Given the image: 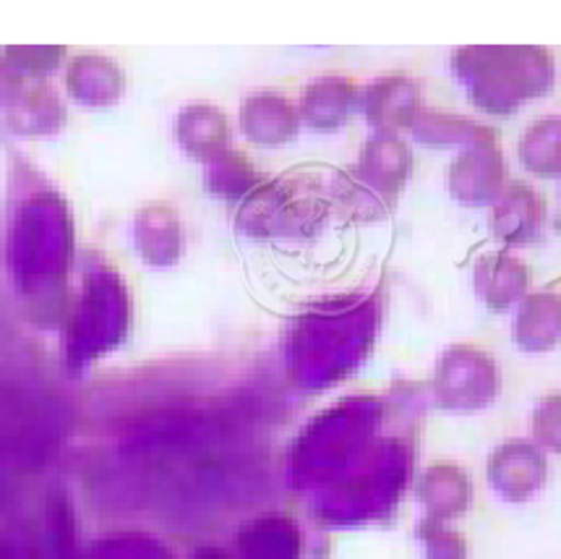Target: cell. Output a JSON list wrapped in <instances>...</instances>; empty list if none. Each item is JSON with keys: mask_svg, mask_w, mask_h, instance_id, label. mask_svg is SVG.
Returning <instances> with one entry per match:
<instances>
[{"mask_svg": "<svg viewBox=\"0 0 561 559\" xmlns=\"http://www.w3.org/2000/svg\"><path fill=\"white\" fill-rule=\"evenodd\" d=\"M543 223V202L525 183H512L496 196L491 209V233L504 243H528Z\"/></svg>", "mask_w": 561, "mask_h": 559, "instance_id": "cell-6", "label": "cell"}, {"mask_svg": "<svg viewBox=\"0 0 561 559\" xmlns=\"http://www.w3.org/2000/svg\"><path fill=\"white\" fill-rule=\"evenodd\" d=\"M410 166L413 160H410L408 147L397 136H374L360 149L358 173L376 194L394 196L408 181Z\"/></svg>", "mask_w": 561, "mask_h": 559, "instance_id": "cell-9", "label": "cell"}, {"mask_svg": "<svg viewBox=\"0 0 561 559\" xmlns=\"http://www.w3.org/2000/svg\"><path fill=\"white\" fill-rule=\"evenodd\" d=\"M183 145L194 155L211 152V149L222 147L225 141V118L215 113L211 107H194V111L183 115Z\"/></svg>", "mask_w": 561, "mask_h": 559, "instance_id": "cell-16", "label": "cell"}, {"mask_svg": "<svg viewBox=\"0 0 561 559\" xmlns=\"http://www.w3.org/2000/svg\"><path fill=\"white\" fill-rule=\"evenodd\" d=\"M355 84L345 77H327L313 81L306 90L304 102H300V113H304L306 124L319 128V132H332L340 128L351 115L355 105Z\"/></svg>", "mask_w": 561, "mask_h": 559, "instance_id": "cell-11", "label": "cell"}, {"mask_svg": "<svg viewBox=\"0 0 561 559\" xmlns=\"http://www.w3.org/2000/svg\"><path fill=\"white\" fill-rule=\"evenodd\" d=\"M419 538L426 559H468V541L460 531H451L442 521H426L419 526Z\"/></svg>", "mask_w": 561, "mask_h": 559, "instance_id": "cell-17", "label": "cell"}, {"mask_svg": "<svg viewBox=\"0 0 561 559\" xmlns=\"http://www.w3.org/2000/svg\"><path fill=\"white\" fill-rule=\"evenodd\" d=\"M496 364L481 347L455 345L436 364L434 395L447 411H481L496 398Z\"/></svg>", "mask_w": 561, "mask_h": 559, "instance_id": "cell-2", "label": "cell"}, {"mask_svg": "<svg viewBox=\"0 0 561 559\" xmlns=\"http://www.w3.org/2000/svg\"><path fill=\"white\" fill-rule=\"evenodd\" d=\"M528 267L519 259L506 254V251L485 254L478 259L473 267L476 293L494 311H504L515 301H519L525 296V290H528Z\"/></svg>", "mask_w": 561, "mask_h": 559, "instance_id": "cell-8", "label": "cell"}, {"mask_svg": "<svg viewBox=\"0 0 561 559\" xmlns=\"http://www.w3.org/2000/svg\"><path fill=\"white\" fill-rule=\"evenodd\" d=\"M530 426L533 440L540 449L561 455V392H551L538 400Z\"/></svg>", "mask_w": 561, "mask_h": 559, "instance_id": "cell-18", "label": "cell"}, {"mask_svg": "<svg viewBox=\"0 0 561 559\" xmlns=\"http://www.w3.org/2000/svg\"><path fill=\"white\" fill-rule=\"evenodd\" d=\"M519 160L540 179L561 175V115H549L528 126L519 139Z\"/></svg>", "mask_w": 561, "mask_h": 559, "instance_id": "cell-13", "label": "cell"}, {"mask_svg": "<svg viewBox=\"0 0 561 559\" xmlns=\"http://www.w3.org/2000/svg\"><path fill=\"white\" fill-rule=\"evenodd\" d=\"M364 113L376 136H397L421 115V90L410 77H385L364 94Z\"/></svg>", "mask_w": 561, "mask_h": 559, "instance_id": "cell-5", "label": "cell"}, {"mask_svg": "<svg viewBox=\"0 0 561 559\" xmlns=\"http://www.w3.org/2000/svg\"><path fill=\"white\" fill-rule=\"evenodd\" d=\"M245 134L262 145H279L296 134L298 118L293 105L277 94H259L245 102L243 111Z\"/></svg>", "mask_w": 561, "mask_h": 559, "instance_id": "cell-12", "label": "cell"}, {"mask_svg": "<svg viewBox=\"0 0 561 559\" xmlns=\"http://www.w3.org/2000/svg\"><path fill=\"white\" fill-rule=\"evenodd\" d=\"M413 132L426 145H478L494 136L485 126H478L473 121H465L460 115H447L436 111H421L415 118Z\"/></svg>", "mask_w": 561, "mask_h": 559, "instance_id": "cell-15", "label": "cell"}, {"mask_svg": "<svg viewBox=\"0 0 561 559\" xmlns=\"http://www.w3.org/2000/svg\"><path fill=\"white\" fill-rule=\"evenodd\" d=\"M549 479V460L536 442L510 440L489 460V481L506 502H528Z\"/></svg>", "mask_w": 561, "mask_h": 559, "instance_id": "cell-3", "label": "cell"}, {"mask_svg": "<svg viewBox=\"0 0 561 559\" xmlns=\"http://www.w3.org/2000/svg\"><path fill=\"white\" fill-rule=\"evenodd\" d=\"M504 157L496 136L470 145L447 170V186L465 204H489L504 191Z\"/></svg>", "mask_w": 561, "mask_h": 559, "instance_id": "cell-4", "label": "cell"}, {"mask_svg": "<svg viewBox=\"0 0 561 559\" xmlns=\"http://www.w3.org/2000/svg\"><path fill=\"white\" fill-rule=\"evenodd\" d=\"M419 500L431 521L447 523L468 513L473 500V483L455 463H434L419 483Z\"/></svg>", "mask_w": 561, "mask_h": 559, "instance_id": "cell-7", "label": "cell"}, {"mask_svg": "<svg viewBox=\"0 0 561 559\" xmlns=\"http://www.w3.org/2000/svg\"><path fill=\"white\" fill-rule=\"evenodd\" d=\"M245 555L251 559H298L300 531L285 517H266L243 531Z\"/></svg>", "mask_w": 561, "mask_h": 559, "instance_id": "cell-14", "label": "cell"}, {"mask_svg": "<svg viewBox=\"0 0 561 559\" xmlns=\"http://www.w3.org/2000/svg\"><path fill=\"white\" fill-rule=\"evenodd\" d=\"M515 340L523 351L546 353L561 340V296L533 293L523 301L515 322Z\"/></svg>", "mask_w": 561, "mask_h": 559, "instance_id": "cell-10", "label": "cell"}, {"mask_svg": "<svg viewBox=\"0 0 561 559\" xmlns=\"http://www.w3.org/2000/svg\"><path fill=\"white\" fill-rule=\"evenodd\" d=\"M470 100L485 113H515L553 84V58L543 47H462L451 58Z\"/></svg>", "mask_w": 561, "mask_h": 559, "instance_id": "cell-1", "label": "cell"}]
</instances>
